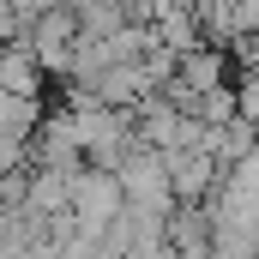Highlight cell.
I'll list each match as a JSON object with an SVG mask.
<instances>
[{
  "instance_id": "obj_4",
  "label": "cell",
  "mask_w": 259,
  "mask_h": 259,
  "mask_svg": "<svg viewBox=\"0 0 259 259\" xmlns=\"http://www.w3.org/2000/svg\"><path fill=\"white\" fill-rule=\"evenodd\" d=\"M163 163H169V193H175V205H205V199L217 193V181H223V169H217L211 151H169Z\"/></svg>"
},
{
  "instance_id": "obj_9",
  "label": "cell",
  "mask_w": 259,
  "mask_h": 259,
  "mask_svg": "<svg viewBox=\"0 0 259 259\" xmlns=\"http://www.w3.org/2000/svg\"><path fill=\"white\" fill-rule=\"evenodd\" d=\"M223 55H229V61H241V72H259V36H241V42H229Z\"/></svg>"
},
{
  "instance_id": "obj_1",
  "label": "cell",
  "mask_w": 259,
  "mask_h": 259,
  "mask_svg": "<svg viewBox=\"0 0 259 259\" xmlns=\"http://www.w3.org/2000/svg\"><path fill=\"white\" fill-rule=\"evenodd\" d=\"M115 181H121V199H127V211L139 217H175V193H169V163H163V151H145V145H133L127 157H121V169H115Z\"/></svg>"
},
{
  "instance_id": "obj_2",
  "label": "cell",
  "mask_w": 259,
  "mask_h": 259,
  "mask_svg": "<svg viewBox=\"0 0 259 259\" xmlns=\"http://www.w3.org/2000/svg\"><path fill=\"white\" fill-rule=\"evenodd\" d=\"M121 211H127V199H121V181H115L109 169H78V175H72V199H66L72 229L109 235V223H115Z\"/></svg>"
},
{
  "instance_id": "obj_3",
  "label": "cell",
  "mask_w": 259,
  "mask_h": 259,
  "mask_svg": "<svg viewBox=\"0 0 259 259\" xmlns=\"http://www.w3.org/2000/svg\"><path fill=\"white\" fill-rule=\"evenodd\" d=\"M24 42L36 49L42 72H72V49H78V12H66V6H49L42 18H30Z\"/></svg>"
},
{
  "instance_id": "obj_5",
  "label": "cell",
  "mask_w": 259,
  "mask_h": 259,
  "mask_svg": "<svg viewBox=\"0 0 259 259\" xmlns=\"http://www.w3.org/2000/svg\"><path fill=\"white\" fill-rule=\"evenodd\" d=\"M42 84H49V72H42L36 49H30L24 36L0 49V91H6V97H24V103H36V97H42Z\"/></svg>"
},
{
  "instance_id": "obj_7",
  "label": "cell",
  "mask_w": 259,
  "mask_h": 259,
  "mask_svg": "<svg viewBox=\"0 0 259 259\" xmlns=\"http://www.w3.org/2000/svg\"><path fill=\"white\" fill-rule=\"evenodd\" d=\"M235 115L247 127H259V72H241L235 78Z\"/></svg>"
},
{
  "instance_id": "obj_6",
  "label": "cell",
  "mask_w": 259,
  "mask_h": 259,
  "mask_svg": "<svg viewBox=\"0 0 259 259\" xmlns=\"http://www.w3.org/2000/svg\"><path fill=\"white\" fill-rule=\"evenodd\" d=\"M151 36L175 55V61H187L193 49H205V30H199V12H187V6H169L157 24H151Z\"/></svg>"
},
{
  "instance_id": "obj_8",
  "label": "cell",
  "mask_w": 259,
  "mask_h": 259,
  "mask_svg": "<svg viewBox=\"0 0 259 259\" xmlns=\"http://www.w3.org/2000/svg\"><path fill=\"white\" fill-rule=\"evenodd\" d=\"M169 6H175V0H127V24H145V30H151Z\"/></svg>"
}]
</instances>
